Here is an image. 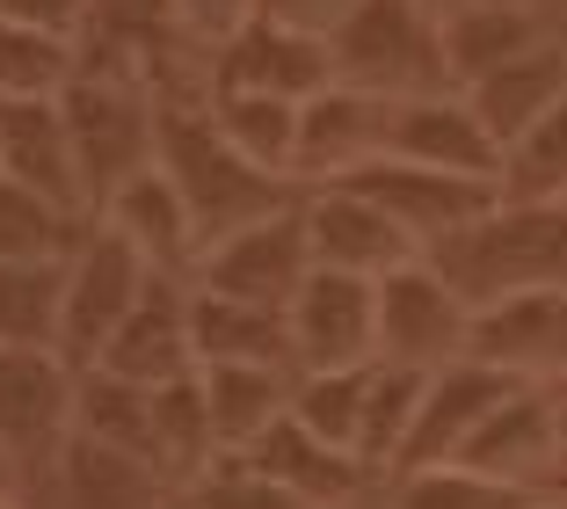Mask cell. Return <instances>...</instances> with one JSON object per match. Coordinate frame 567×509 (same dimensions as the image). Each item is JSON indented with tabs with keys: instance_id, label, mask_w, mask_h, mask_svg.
Listing matches in <instances>:
<instances>
[{
	"instance_id": "16",
	"label": "cell",
	"mask_w": 567,
	"mask_h": 509,
	"mask_svg": "<svg viewBox=\"0 0 567 509\" xmlns=\"http://www.w3.org/2000/svg\"><path fill=\"white\" fill-rule=\"evenodd\" d=\"M240 459H255L269 480H284V488L299 495L306 509H350V502H364L371 488H385V480L371 474L357 451H342V444L313 437V429H306L291 408H284L277 423H269L262 437L240 451Z\"/></svg>"
},
{
	"instance_id": "33",
	"label": "cell",
	"mask_w": 567,
	"mask_h": 509,
	"mask_svg": "<svg viewBox=\"0 0 567 509\" xmlns=\"http://www.w3.org/2000/svg\"><path fill=\"white\" fill-rule=\"evenodd\" d=\"M175 502H189V509H306L284 480H269L262 466L240 459V451H218V459L204 466Z\"/></svg>"
},
{
	"instance_id": "6",
	"label": "cell",
	"mask_w": 567,
	"mask_h": 509,
	"mask_svg": "<svg viewBox=\"0 0 567 509\" xmlns=\"http://www.w3.org/2000/svg\"><path fill=\"white\" fill-rule=\"evenodd\" d=\"M313 255H306V218L299 204H284V212L255 218V226H234L204 241L197 255V292H218V298H240V306H291V292L306 284Z\"/></svg>"
},
{
	"instance_id": "15",
	"label": "cell",
	"mask_w": 567,
	"mask_h": 509,
	"mask_svg": "<svg viewBox=\"0 0 567 509\" xmlns=\"http://www.w3.org/2000/svg\"><path fill=\"white\" fill-rule=\"evenodd\" d=\"M95 218L102 226H117L124 241L146 255V269L153 277H197V255H204V233H197V218H189V204H183V190L161 175V167H138V175H124L110 197L95 204Z\"/></svg>"
},
{
	"instance_id": "9",
	"label": "cell",
	"mask_w": 567,
	"mask_h": 509,
	"mask_svg": "<svg viewBox=\"0 0 567 509\" xmlns=\"http://www.w3.org/2000/svg\"><path fill=\"white\" fill-rule=\"evenodd\" d=\"M466 357L517 386H560L567 378V292H502L473 306Z\"/></svg>"
},
{
	"instance_id": "4",
	"label": "cell",
	"mask_w": 567,
	"mask_h": 509,
	"mask_svg": "<svg viewBox=\"0 0 567 509\" xmlns=\"http://www.w3.org/2000/svg\"><path fill=\"white\" fill-rule=\"evenodd\" d=\"M146 284H153L146 255H138L117 226L87 218V233L66 255V306H59V349H66V364L87 371V364L102 357V343L124 328V313L138 306Z\"/></svg>"
},
{
	"instance_id": "20",
	"label": "cell",
	"mask_w": 567,
	"mask_h": 509,
	"mask_svg": "<svg viewBox=\"0 0 567 509\" xmlns=\"http://www.w3.org/2000/svg\"><path fill=\"white\" fill-rule=\"evenodd\" d=\"M458 95H466V110L481 116V132L509 153L538 116L567 95V44H560V37H546V44H532L524 59H509V67L481 73L473 88H458Z\"/></svg>"
},
{
	"instance_id": "13",
	"label": "cell",
	"mask_w": 567,
	"mask_h": 509,
	"mask_svg": "<svg viewBox=\"0 0 567 509\" xmlns=\"http://www.w3.org/2000/svg\"><path fill=\"white\" fill-rule=\"evenodd\" d=\"M385 124H393V102L364 95L350 81H328L320 95H306L299 102V190L350 182L357 167H371L385 153Z\"/></svg>"
},
{
	"instance_id": "25",
	"label": "cell",
	"mask_w": 567,
	"mask_h": 509,
	"mask_svg": "<svg viewBox=\"0 0 567 509\" xmlns=\"http://www.w3.org/2000/svg\"><path fill=\"white\" fill-rule=\"evenodd\" d=\"M59 466H66L73 502H81V509H161V495H175L146 459L110 451V444L81 437V429H73V444H66V459H59Z\"/></svg>"
},
{
	"instance_id": "21",
	"label": "cell",
	"mask_w": 567,
	"mask_h": 509,
	"mask_svg": "<svg viewBox=\"0 0 567 509\" xmlns=\"http://www.w3.org/2000/svg\"><path fill=\"white\" fill-rule=\"evenodd\" d=\"M436 37H444V67H451V88H473L481 73L524 59L532 44H546V8H444L436 16Z\"/></svg>"
},
{
	"instance_id": "26",
	"label": "cell",
	"mask_w": 567,
	"mask_h": 509,
	"mask_svg": "<svg viewBox=\"0 0 567 509\" xmlns=\"http://www.w3.org/2000/svg\"><path fill=\"white\" fill-rule=\"evenodd\" d=\"M73 73H81L73 37H51V30L0 16V102H59Z\"/></svg>"
},
{
	"instance_id": "3",
	"label": "cell",
	"mask_w": 567,
	"mask_h": 509,
	"mask_svg": "<svg viewBox=\"0 0 567 509\" xmlns=\"http://www.w3.org/2000/svg\"><path fill=\"white\" fill-rule=\"evenodd\" d=\"M73 408H81V364H66V349L0 343V451L16 474L66 459Z\"/></svg>"
},
{
	"instance_id": "7",
	"label": "cell",
	"mask_w": 567,
	"mask_h": 509,
	"mask_svg": "<svg viewBox=\"0 0 567 509\" xmlns=\"http://www.w3.org/2000/svg\"><path fill=\"white\" fill-rule=\"evenodd\" d=\"M291 328V364L299 371H350L379 357V284L350 269H306V284L284 306Z\"/></svg>"
},
{
	"instance_id": "2",
	"label": "cell",
	"mask_w": 567,
	"mask_h": 509,
	"mask_svg": "<svg viewBox=\"0 0 567 509\" xmlns=\"http://www.w3.org/2000/svg\"><path fill=\"white\" fill-rule=\"evenodd\" d=\"M328 59H334V81L364 88L379 102H415L451 88L430 0H357L328 30Z\"/></svg>"
},
{
	"instance_id": "5",
	"label": "cell",
	"mask_w": 567,
	"mask_h": 509,
	"mask_svg": "<svg viewBox=\"0 0 567 509\" xmlns=\"http://www.w3.org/2000/svg\"><path fill=\"white\" fill-rule=\"evenodd\" d=\"M473 306L444 284V269L430 255L401 263L393 277H379V357L401 371H444L466 357Z\"/></svg>"
},
{
	"instance_id": "35",
	"label": "cell",
	"mask_w": 567,
	"mask_h": 509,
	"mask_svg": "<svg viewBox=\"0 0 567 509\" xmlns=\"http://www.w3.org/2000/svg\"><path fill=\"white\" fill-rule=\"evenodd\" d=\"M8 22H30V30H51V37H73L81 44L87 22H95V0H0Z\"/></svg>"
},
{
	"instance_id": "19",
	"label": "cell",
	"mask_w": 567,
	"mask_h": 509,
	"mask_svg": "<svg viewBox=\"0 0 567 509\" xmlns=\"http://www.w3.org/2000/svg\"><path fill=\"white\" fill-rule=\"evenodd\" d=\"M385 153H393V161H415V167H444V175L502 182V146L481 132V116L466 110V95H458V88H444V95H415V102H393Z\"/></svg>"
},
{
	"instance_id": "34",
	"label": "cell",
	"mask_w": 567,
	"mask_h": 509,
	"mask_svg": "<svg viewBox=\"0 0 567 509\" xmlns=\"http://www.w3.org/2000/svg\"><path fill=\"white\" fill-rule=\"evenodd\" d=\"M167 22H175V37H183L189 51H212V44H226L240 22H255V0H167Z\"/></svg>"
},
{
	"instance_id": "41",
	"label": "cell",
	"mask_w": 567,
	"mask_h": 509,
	"mask_svg": "<svg viewBox=\"0 0 567 509\" xmlns=\"http://www.w3.org/2000/svg\"><path fill=\"white\" fill-rule=\"evenodd\" d=\"M538 509H567V502H538Z\"/></svg>"
},
{
	"instance_id": "1",
	"label": "cell",
	"mask_w": 567,
	"mask_h": 509,
	"mask_svg": "<svg viewBox=\"0 0 567 509\" xmlns=\"http://www.w3.org/2000/svg\"><path fill=\"white\" fill-rule=\"evenodd\" d=\"M430 263L466 306H487L502 292H567V197L509 204L430 247Z\"/></svg>"
},
{
	"instance_id": "27",
	"label": "cell",
	"mask_w": 567,
	"mask_h": 509,
	"mask_svg": "<svg viewBox=\"0 0 567 509\" xmlns=\"http://www.w3.org/2000/svg\"><path fill=\"white\" fill-rule=\"evenodd\" d=\"M81 233H87L81 212L0 175V263H66Z\"/></svg>"
},
{
	"instance_id": "32",
	"label": "cell",
	"mask_w": 567,
	"mask_h": 509,
	"mask_svg": "<svg viewBox=\"0 0 567 509\" xmlns=\"http://www.w3.org/2000/svg\"><path fill=\"white\" fill-rule=\"evenodd\" d=\"M364 386H371V364H350V371H299L291 378V415H299L313 437L357 451V437H364Z\"/></svg>"
},
{
	"instance_id": "30",
	"label": "cell",
	"mask_w": 567,
	"mask_h": 509,
	"mask_svg": "<svg viewBox=\"0 0 567 509\" xmlns=\"http://www.w3.org/2000/svg\"><path fill=\"white\" fill-rule=\"evenodd\" d=\"M502 197H509V204H553V197H567V95L538 116L517 146L502 153Z\"/></svg>"
},
{
	"instance_id": "28",
	"label": "cell",
	"mask_w": 567,
	"mask_h": 509,
	"mask_svg": "<svg viewBox=\"0 0 567 509\" xmlns=\"http://www.w3.org/2000/svg\"><path fill=\"white\" fill-rule=\"evenodd\" d=\"M59 306H66V263H0V343L59 349Z\"/></svg>"
},
{
	"instance_id": "31",
	"label": "cell",
	"mask_w": 567,
	"mask_h": 509,
	"mask_svg": "<svg viewBox=\"0 0 567 509\" xmlns=\"http://www.w3.org/2000/svg\"><path fill=\"white\" fill-rule=\"evenodd\" d=\"M385 509H538V495L502 488V480L466 474V466H422V474L385 480Z\"/></svg>"
},
{
	"instance_id": "17",
	"label": "cell",
	"mask_w": 567,
	"mask_h": 509,
	"mask_svg": "<svg viewBox=\"0 0 567 509\" xmlns=\"http://www.w3.org/2000/svg\"><path fill=\"white\" fill-rule=\"evenodd\" d=\"M509 386H517V378L487 371V364H473V357H458V364H444V371H430V378H422V400H415V429H408L401 466H393V474L451 466V459H458V444H466L473 429L487 423V408H495ZM393 474H385V480H393Z\"/></svg>"
},
{
	"instance_id": "42",
	"label": "cell",
	"mask_w": 567,
	"mask_h": 509,
	"mask_svg": "<svg viewBox=\"0 0 567 509\" xmlns=\"http://www.w3.org/2000/svg\"><path fill=\"white\" fill-rule=\"evenodd\" d=\"M175 509H189V502H175Z\"/></svg>"
},
{
	"instance_id": "22",
	"label": "cell",
	"mask_w": 567,
	"mask_h": 509,
	"mask_svg": "<svg viewBox=\"0 0 567 509\" xmlns=\"http://www.w3.org/2000/svg\"><path fill=\"white\" fill-rule=\"evenodd\" d=\"M189 335H197V364H277V371H299L291 364V328H284L277 306H240V298H218L189 284Z\"/></svg>"
},
{
	"instance_id": "23",
	"label": "cell",
	"mask_w": 567,
	"mask_h": 509,
	"mask_svg": "<svg viewBox=\"0 0 567 509\" xmlns=\"http://www.w3.org/2000/svg\"><path fill=\"white\" fill-rule=\"evenodd\" d=\"M291 378L299 371H277V364H197L218 451H248V444L291 408Z\"/></svg>"
},
{
	"instance_id": "37",
	"label": "cell",
	"mask_w": 567,
	"mask_h": 509,
	"mask_svg": "<svg viewBox=\"0 0 567 509\" xmlns=\"http://www.w3.org/2000/svg\"><path fill=\"white\" fill-rule=\"evenodd\" d=\"M436 16H444V8H495V0H430ZM502 8H546V0H502Z\"/></svg>"
},
{
	"instance_id": "18",
	"label": "cell",
	"mask_w": 567,
	"mask_h": 509,
	"mask_svg": "<svg viewBox=\"0 0 567 509\" xmlns=\"http://www.w3.org/2000/svg\"><path fill=\"white\" fill-rule=\"evenodd\" d=\"M0 175L37 190V197L66 204V212L95 218V197H87L81 153H73L66 110L59 102H0Z\"/></svg>"
},
{
	"instance_id": "14",
	"label": "cell",
	"mask_w": 567,
	"mask_h": 509,
	"mask_svg": "<svg viewBox=\"0 0 567 509\" xmlns=\"http://www.w3.org/2000/svg\"><path fill=\"white\" fill-rule=\"evenodd\" d=\"M87 371L132 378V386H167V378L197 371V335H189V284L153 277L138 292V306L124 313V328L102 343V357Z\"/></svg>"
},
{
	"instance_id": "12",
	"label": "cell",
	"mask_w": 567,
	"mask_h": 509,
	"mask_svg": "<svg viewBox=\"0 0 567 509\" xmlns=\"http://www.w3.org/2000/svg\"><path fill=\"white\" fill-rule=\"evenodd\" d=\"M553 444H560V400H553V386H509V394L487 408V423L458 444L451 466L538 495L546 488V466H553Z\"/></svg>"
},
{
	"instance_id": "40",
	"label": "cell",
	"mask_w": 567,
	"mask_h": 509,
	"mask_svg": "<svg viewBox=\"0 0 567 509\" xmlns=\"http://www.w3.org/2000/svg\"><path fill=\"white\" fill-rule=\"evenodd\" d=\"M350 509H385V502H371V495H364V502H350Z\"/></svg>"
},
{
	"instance_id": "10",
	"label": "cell",
	"mask_w": 567,
	"mask_h": 509,
	"mask_svg": "<svg viewBox=\"0 0 567 509\" xmlns=\"http://www.w3.org/2000/svg\"><path fill=\"white\" fill-rule=\"evenodd\" d=\"M350 182L364 190L371 204H385V212L401 218L408 233H415L422 255H430L436 241H451V233H466L473 218H487L502 204V182L444 175V167H415V161H393V153H379L371 167H357Z\"/></svg>"
},
{
	"instance_id": "29",
	"label": "cell",
	"mask_w": 567,
	"mask_h": 509,
	"mask_svg": "<svg viewBox=\"0 0 567 509\" xmlns=\"http://www.w3.org/2000/svg\"><path fill=\"white\" fill-rule=\"evenodd\" d=\"M422 378L430 371H401V364L371 357V386H364V437H357V459L371 474H393L401 466V444L415 429V400H422Z\"/></svg>"
},
{
	"instance_id": "24",
	"label": "cell",
	"mask_w": 567,
	"mask_h": 509,
	"mask_svg": "<svg viewBox=\"0 0 567 509\" xmlns=\"http://www.w3.org/2000/svg\"><path fill=\"white\" fill-rule=\"evenodd\" d=\"M212 88V81H204ZM212 124L248 153L262 175L299 182V102L255 95V88H212Z\"/></svg>"
},
{
	"instance_id": "36",
	"label": "cell",
	"mask_w": 567,
	"mask_h": 509,
	"mask_svg": "<svg viewBox=\"0 0 567 509\" xmlns=\"http://www.w3.org/2000/svg\"><path fill=\"white\" fill-rule=\"evenodd\" d=\"M350 8H357V0H255V16H262V22H284V30H306V37H328Z\"/></svg>"
},
{
	"instance_id": "8",
	"label": "cell",
	"mask_w": 567,
	"mask_h": 509,
	"mask_svg": "<svg viewBox=\"0 0 567 509\" xmlns=\"http://www.w3.org/2000/svg\"><path fill=\"white\" fill-rule=\"evenodd\" d=\"M299 218H306V255L320 269H350V277H393L401 263H415L422 241L401 226V218L371 204L357 182H320L299 197Z\"/></svg>"
},
{
	"instance_id": "11",
	"label": "cell",
	"mask_w": 567,
	"mask_h": 509,
	"mask_svg": "<svg viewBox=\"0 0 567 509\" xmlns=\"http://www.w3.org/2000/svg\"><path fill=\"white\" fill-rule=\"evenodd\" d=\"M204 81L212 88H255V95H284V102H306L334 81V59H328V37H306V30H284V22H240L226 44L204 51Z\"/></svg>"
},
{
	"instance_id": "38",
	"label": "cell",
	"mask_w": 567,
	"mask_h": 509,
	"mask_svg": "<svg viewBox=\"0 0 567 509\" xmlns=\"http://www.w3.org/2000/svg\"><path fill=\"white\" fill-rule=\"evenodd\" d=\"M16 480H22V474H16V466H8V451H0V495L16 488Z\"/></svg>"
},
{
	"instance_id": "39",
	"label": "cell",
	"mask_w": 567,
	"mask_h": 509,
	"mask_svg": "<svg viewBox=\"0 0 567 509\" xmlns=\"http://www.w3.org/2000/svg\"><path fill=\"white\" fill-rule=\"evenodd\" d=\"M0 509H22V495H16V488H8V495H0Z\"/></svg>"
}]
</instances>
